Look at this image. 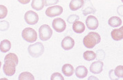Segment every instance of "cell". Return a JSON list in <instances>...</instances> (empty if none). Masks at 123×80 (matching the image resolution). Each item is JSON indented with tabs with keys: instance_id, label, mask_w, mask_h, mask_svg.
I'll return each instance as SVG.
<instances>
[{
	"instance_id": "obj_1",
	"label": "cell",
	"mask_w": 123,
	"mask_h": 80,
	"mask_svg": "<svg viewBox=\"0 0 123 80\" xmlns=\"http://www.w3.org/2000/svg\"><path fill=\"white\" fill-rule=\"evenodd\" d=\"M101 40V37L98 33L95 32H90L88 35H86L83 39L84 45L89 48H93L96 45H98Z\"/></svg>"
},
{
	"instance_id": "obj_2",
	"label": "cell",
	"mask_w": 123,
	"mask_h": 80,
	"mask_svg": "<svg viewBox=\"0 0 123 80\" xmlns=\"http://www.w3.org/2000/svg\"><path fill=\"white\" fill-rule=\"evenodd\" d=\"M29 54L34 58L39 57L44 51V47L41 43H36L33 45H30L28 47Z\"/></svg>"
},
{
	"instance_id": "obj_3",
	"label": "cell",
	"mask_w": 123,
	"mask_h": 80,
	"mask_svg": "<svg viewBox=\"0 0 123 80\" xmlns=\"http://www.w3.org/2000/svg\"><path fill=\"white\" fill-rule=\"evenodd\" d=\"M22 36L24 40L28 43H34L37 39V34L35 30L29 27L25 28L23 30Z\"/></svg>"
},
{
	"instance_id": "obj_4",
	"label": "cell",
	"mask_w": 123,
	"mask_h": 80,
	"mask_svg": "<svg viewBox=\"0 0 123 80\" xmlns=\"http://www.w3.org/2000/svg\"><path fill=\"white\" fill-rule=\"evenodd\" d=\"M53 35L52 29L48 24H43L39 28V38L43 41L49 40Z\"/></svg>"
},
{
	"instance_id": "obj_5",
	"label": "cell",
	"mask_w": 123,
	"mask_h": 80,
	"mask_svg": "<svg viewBox=\"0 0 123 80\" xmlns=\"http://www.w3.org/2000/svg\"><path fill=\"white\" fill-rule=\"evenodd\" d=\"M24 20L26 22L30 25H34L37 24L39 20V16L35 12L29 11H27L24 15Z\"/></svg>"
},
{
	"instance_id": "obj_6",
	"label": "cell",
	"mask_w": 123,
	"mask_h": 80,
	"mask_svg": "<svg viewBox=\"0 0 123 80\" xmlns=\"http://www.w3.org/2000/svg\"><path fill=\"white\" fill-rule=\"evenodd\" d=\"M63 12V8L61 6H53L49 7L45 12L46 15L49 17H57L60 15Z\"/></svg>"
},
{
	"instance_id": "obj_7",
	"label": "cell",
	"mask_w": 123,
	"mask_h": 80,
	"mask_svg": "<svg viewBox=\"0 0 123 80\" xmlns=\"http://www.w3.org/2000/svg\"><path fill=\"white\" fill-rule=\"evenodd\" d=\"M52 24H53V28L58 33L63 32L66 29V22L63 19L60 17L54 19Z\"/></svg>"
},
{
	"instance_id": "obj_8",
	"label": "cell",
	"mask_w": 123,
	"mask_h": 80,
	"mask_svg": "<svg viewBox=\"0 0 123 80\" xmlns=\"http://www.w3.org/2000/svg\"><path fill=\"white\" fill-rule=\"evenodd\" d=\"M86 24L89 29L95 30L98 27L99 22H98V19L95 16L89 15V17H87L86 20Z\"/></svg>"
},
{
	"instance_id": "obj_9",
	"label": "cell",
	"mask_w": 123,
	"mask_h": 80,
	"mask_svg": "<svg viewBox=\"0 0 123 80\" xmlns=\"http://www.w3.org/2000/svg\"><path fill=\"white\" fill-rule=\"evenodd\" d=\"M62 47L64 50H70L73 48L75 45V41L74 39H73L70 36H67L65 37L61 43Z\"/></svg>"
},
{
	"instance_id": "obj_10",
	"label": "cell",
	"mask_w": 123,
	"mask_h": 80,
	"mask_svg": "<svg viewBox=\"0 0 123 80\" xmlns=\"http://www.w3.org/2000/svg\"><path fill=\"white\" fill-rule=\"evenodd\" d=\"M15 70H16V65L13 63L6 62L4 64L3 70H4V74L7 76H9V77L12 76L15 73Z\"/></svg>"
},
{
	"instance_id": "obj_11",
	"label": "cell",
	"mask_w": 123,
	"mask_h": 80,
	"mask_svg": "<svg viewBox=\"0 0 123 80\" xmlns=\"http://www.w3.org/2000/svg\"><path fill=\"white\" fill-rule=\"evenodd\" d=\"M104 63L101 61H95L90 66V71L93 74H100L103 70Z\"/></svg>"
},
{
	"instance_id": "obj_12",
	"label": "cell",
	"mask_w": 123,
	"mask_h": 80,
	"mask_svg": "<svg viewBox=\"0 0 123 80\" xmlns=\"http://www.w3.org/2000/svg\"><path fill=\"white\" fill-rule=\"evenodd\" d=\"M96 10L94 8V6H93L91 1L90 0H86L85 3H84V7L82 8V13L84 15H87L90 13H95Z\"/></svg>"
},
{
	"instance_id": "obj_13",
	"label": "cell",
	"mask_w": 123,
	"mask_h": 80,
	"mask_svg": "<svg viewBox=\"0 0 123 80\" xmlns=\"http://www.w3.org/2000/svg\"><path fill=\"white\" fill-rule=\"evenodd\" d=\"M88 74L87 68L84 65L78 66L75 69V75L80 79H83Z\"/></svg>"
},
{
	"instance_id": "obj_14",
	"label": "cell",
	"mask_w": 123,
	"mask_h": 80,
	"mask_svg": "<svg viewBox=\"0 0 123 80\" xmlns=\"http://www.w3.org/2000/svg\"><path fill=\"white\" fill-rule=\"evenodd\" d=\"M84 0H71L69 4V8L71 11H77L84 5Z\"/></svg>"
},
{
	"instance_id": "obj_15",
	"label": "cell",
	"mask_w": 123,
	"mask_h": 80,
	"mask_svg": "<svg viewBox=\"0 0 123 80\" xmlns=\"http://www.w3.org/2000/svg\"><path fill=\"white\" fill-rule=\"evenodd\" d=\"M111 37L114 40H121L123 39V26L119 29H113L111 31Z\"/></svg>"
},
{
	"instance_id": "obj_16",
	"label": "cell",
	"mask_w": 123,
	"mask_h": 80,
	"mask_svg": "<svg viewBox=\"0 0 123 80\" xmlns=\"http://www.w3.org/2000/svg\"><path fill=\"white\" fill-rule=\"evenodd\" d=\"M6 62L13 63L17 66L18 65V63H19V59H18V57L15 54L9 53L4 58V63H6Z\"/></svg>"
},
{
	"instance_id": "obj_17",
	"label": "cell",
	"mask_w": 123,
	"mask_h": 80,
	"mask_svg": "<svg viewBox=\"0 0 123 80\" xmlns=\"http://www.w3.org/2000/svg\"><path fill=\"white\" fill-rule=\"evenodd\" d=\"M73 30L76 34H82L85 30V25L80 21H77L73 23Z\"/></svg>"
},
{
	"instance_id": "obj_18",
	"label": "cell",
	"mask_w": 123,
	"mask_h": 80,
	"mask_svg": "<svg viewBox=\"0 0 123 80\" xmlns=\"http://www.w3.org/2000/svg\"><path fill=\"white\" fill-rule=\"evenodd\" d=\"M62 71L65 76L71 77L74 73V68L71 64H64L62 66Z\"/></svg>"
},
{
	"instance_id": "obj_19",
	"label": "cell",
	"mask_w": 123,
	"mask_h": 80,
	"mask_svg": "<svg viewBox=\"0 0 123 80\" xmlns=\"http://www.w3.org/2000/svg\"><path fill=\"white\" fill-rule=\"evenodd\" d=\"M45 6V0H32L31 6L36 11H40L43 9Z\"/></svg>"
},
{
	"instance_id": "obj_20",
	"label": "cell",
	"mask_w": 123,
	"mask_h": 80,
	"mask_svg": "<svg viewBox=\"0 0 123 80\" xmlns=\"http://www.w3.org/2000/svg\"><path fill=\"white\" fill-rule=\"evenodd\" d=\"M11 48V43L8 40H2L0 43V50L3 53L8 51Z\"/></svg>"
},
{
	"instance_id": "obj_21",
	"label": "cell",
	"mask_w": 123,
	"mask_h": 80,
	"mask_svg": "<svg viewBox=\"0 0 123 80\" xmlns=\"http://www.w3.org/2000/svg\"><path fill=\"white\" fill-rule=\"evenodd\" d=\"M108 23L112 27H117L122 24V20L117 16H113L109 20Z\"/></svg>"
},
{
	"instance_id": "obj_22",
	"label": "cell",
	"mask_w": 123,
	"mask_h": 80,
	"mask_svg": "<svg viewBox=\"0 0 123 80\" xmlns=\"http://www.w3.org/2000/svg\"><path fill=\"white\" fill-rule=\"evenodd\" d=\"M83 57L86 61H91L96 58V54L93 51H86L83 54Z\"/></svg>"
},
{
	"instance_id": "obj_23",
	"label": "cell",
	"mask_w": 123,
	"mask_h": 80,
	"mask_svg": "<svg viewBox=\"0 0 123 80\" xmlns=\"http://www.w3.org/2000/svg\"><path fill=\"white\" fill-rule=\"evenodd\" d=\"M19 80H34L35 77L33 74L28 72H24L19 75Z\"/></svg>"
},
{
	"instance_id": "obj_24",
	"label": "cell",
	"mask_w": 123,
	"mask_h": 80,
	"mask_svg": "<svg viewBox=\"0 0 123 80\" xmlns=\"http://www.w3.org/2000/svg\"><path fill=\"white\" fill-rule=\"evenodd\" d=\"M115 75L117 78H123V65H118L114 70Z\"/></svg>"
},
{
	"instance_id": "obj_25",
	"label": "cell",
	"mask_w": 123,
	"mask_h": 80,
	"mask_svg": "<svg viewBox=\"0 0 123 80\" xmlns=\"http://www.w3.org/2000/svg\"><path fill=\"white\" fill-rule=\"evenodd\" d=\"M8 13V10L6 7L4 5H0V18L3 19L6 17Z\"/></svg>"
},
{
	"instance_id": "obj_26",
	"label": "cell",
	"mask_w": 123,
	"mask_h": 80,
	"mask_svg": "<svg viewBox=\"0 0 123 80\" xmlns=\"http://www.w3.org/2000/svg\"><path fill=\"white\" fill-rule=\"evenodd\" d=\"M79 20V16L77 15H75V14H73V15H69L67 18V22L70 24H73L74 22L78 21Z\"/></svg>"
},
{
	"instance_id": "obj_27",
	"label": "cell",
	"mask_w": 123,
	"mask_h": 80,
	"mask_svg": "<svg viewBox=\"0 0 123 80\" xmlns=\"http://www.w3.org/2000/svg\"><path fill=\"white\" fill-rule=\"evenodd\" d=\"M0 30L1 31H6L7 29L9 28V23L7 21H1L0 22Z\"/></svg>"
},
{
	"instance_id": "obj_28",
	"label": "cell",
	"mask_w": 123,
	"mask_h": 80,
	"mask_svg": "<svg viewBox=\"0 0 123 80\" xmlns=\"http://www.w3.org/2000/svg\"><path fill=\"white\" fill-rule=\"evenodd\" d=\"M64 77H62L60 73H55L51 75L50 80H64Z\"/></svg>"
},
{
	"instance_id": "obj_29",
	"label": "cell",
	"mask_w": 123,
	"mask_h": 80,
	"mask_svg": "<svg viewBox=\"0 0 123 80\" xmlns=\"http://www.w3.org/2000/svg\"><path fill=\"white\" fill-rule=\"evenodd\" d=\"M59 2V0H45V6H49L55 5Z\"/></svg>"
},
{
	"instance_id": "obj_30",
	"label": "cell",
	"mask_w": 123,
	"mask_h": 80,
	"mask_svg": "<svg viewBox=\"0 0 123 80\" xmlns=\"http://www.w3.org/2000/svg\"><path fill=\"white\" fill-rule=\"evenodd\" d=\"M117 13L121 15V16H123V6H119L117 9Z\"/></svg>"
},
{
	"instance_id": "obj_31",
	"label": "cell",
	"mask_w": 123,
	"mask_h": 80,
	"mask_svg": "<svg viewBox=\"0 0 123 80\" xmlns=\"http://www.w3.org/2000/svg\"><path fill=\"white\" fill-rule=\"evenodd\" d=\"M17 1L22 4H27L30 2V0H17Z\"/></svg>"
},
{
	"instance_id": "obj_32",
	"label": "cell",
	"mask_w": 123,
	"mask_h": 80,
	"mask_svg": "<svg viewBox=\"0 0 123 80\" xmlns=\"http://www.w3.org/2000/svg\"><path fill=\"white\" fill-rule=\"evenodd\" d=\"M92 79H94V80H98L97 77H93V76H91L89 77V80H92Z\"/></svg>"
},
{
	"instance_id": "obj_33",
	"label": "cell",
	"mask_w": 123,
	"mask_h": 80,
	"mask_svg": "<svg viewBox=\"0 0 123 80\" xmlns=\"http://www.w3.org/2000/svg\"><path fill=\"white\" fill-rule=\"evenodd\" d=\"M121 1H122V2H123V0H121Z\"/></svg>"
}]
</instances>
